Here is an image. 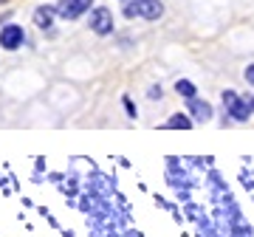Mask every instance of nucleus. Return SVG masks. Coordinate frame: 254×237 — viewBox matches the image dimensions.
Returning <instances> with one entry per match:
<instances>
[{
	"instance_id": "1",
	"label": "nucleus",
	"mask_w": 254,
	"mask_h": 237,
	"mask_svg": "<svg viewBox=\"0 0 254 237\" xmlns=\"http://www.w3.org/2000/svg\"><path fill=\"white\" fill-rule=\"evenodd\" d=\"M223 108H226V113L235 118V121H246V118L254 113V99L237 96L235 91H223Z\"/></svg>"
},
{
	"instance_id": "2",
	"label": "nucleus",
	"mask_w": 254,
	"mask_h": 237,
	"mask_svg": "<svg viewBox=\"0 0 254 237\" xmlns=\"http://www.w3.org/2000/svg\"><path fill=\"white\" fill-rule=\"evenodd\" d=\"M91 6H93V0H60L57 3V14L63 20H76L85 11H91Z\"/></svg>"
},
{
	"instance_id": "3",
	"label": "nucleus",
	"mask_w": 254,
	"mask_h": 237,
	"mask_svg": "<svg viewBox=\"0 0 254 237\" xmlns=\"http://www.w3.org/2000/svg\"><path fill=\"white\" fill-rule=\"evenodd\" d=\"M23 40H26V31H23V26H14V23H9V26L0 28V48H6V51H17V48L23 46Z\"/></svg>"
},
{
	"instance_id": "4",
	"label": "nucleus",
	"mask_w": 254,
	"mask_h": 237,
	"mask_svg": "<svg viewBox=\"0 0 254 237\" xmlns=\"http://www.w3.org/2000/svg\"><path fill=\"white\" fill-rule=\"evenodd\" d=\"M91 28L102 37L110 34V31H113V11L105 9V6H96V9L91 11Z\"/></svg>"
},
{
	"instance_id": "5",
	"label": "nucleus",
	"mask_w": 254,
	"mask_h": 237,
	"mask_svg": "<svg viewBox=\"0 0 254 237\" xmlns=\"http://www.w3.org/2000/svg\"><path fill=\"white\" fill-rule=\"evenodd\" d=\"M136 14H141L144 20H158L164 14V6L158 0H136Z\"/></svg>"
},
{
	"instance_id": "6",
	"label": "nucleus",
	"mask_w": 254,
	"mask_h": 237,
	"mask_svg": "<svg viewBox=\"0 0 254 237\" xmlns=\"http://www.w3.org/2000/svg\"><path fill=\"white\" fill-rule=\"evenodd\" d=\"M190 102V113H192V118H198V121H209L212 118V105H209L206 99H187Z\"/></svg>"
},
{
	"instance_id": "7",
	"label": "nucleus",
	"mask_w": 254,
	"mask_h": 237,
	"mask_svg": "<svg viewBox=\"0 0 254 237\" xmlns=\"http://www.w3.org/2000/svg\"><path fill=\"white\" fill-rule=\"evenodd\" d=\"M54 14L57 9H51V6H40V9L34 11V23L40 28H51V23H54Z\"/></svg>"
},
{
	"instance_id": "8",
	"label": "nucleus",
	"mask_w": 254,
	"mask_h": 237,
	"mask_svg": "<svg viewBox=\"0 0 254 237\" xmlns=\"http://www.w3.org/2000/svg\"><path fill=\"white\" fill-rule=\"evenodd\" d=\"M164 127L167 130H190L192 127V118L190 116H184V113H175V116H170V121H167V124H164Z\"/></svg>"
},
{
	"instance_id": "9",
	"label": "nucleus",
	"mask_w": 254,
	"mask_h": 237,
	"mask_svg": "<svg viewBox=\"0 0 254 237\" xmlns=\"http://www.w3.org/2000/svg\"><path fill=\"white\" fill-rule=\"evenodd\" d=\"M175 91L181 93L184 99H195V96H198V91H195V85H192L190 79H178V82H175Z\"/></svg>"
},
{
	"instance_id": "10",
	"label": "nucleus",
	"mask_w": 254,
	"mask_h": 237,
	"mask_svg": "<svg viewBox=\"0 0 254 237\" xmlns=\"http://www.w3.org/2000/svg\"><path fill=\"white\" fill-rule=\"evenodd\" d=\"M243 76H246V82H249V85H254V65H249V68H246Z\"/></svg>"
},
{
	"instance_id": "11",
	"label": "nucleus",
	"mask_w": 254,
	"mask_h": 237,
	"mask_svg": "<svg viewBox=\"0 0 254 237\" xmlns=\"http://www.w3.org/2000/svg\"><path fill=\"white\" fill-rule=\"evenodd\" d=\"M125 108H127V113H130V116H136V105H133L130 99H125Z\"/></svg>"
}]
</instances>
